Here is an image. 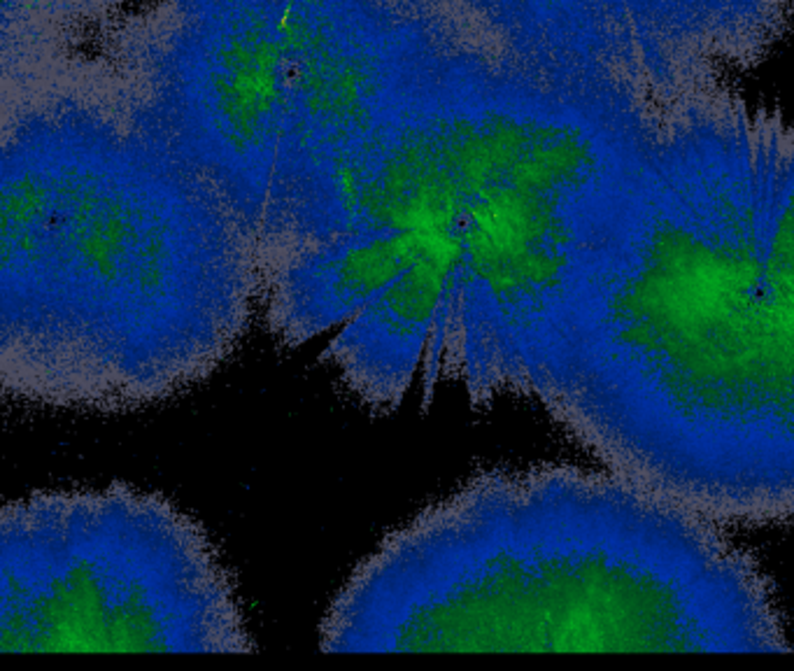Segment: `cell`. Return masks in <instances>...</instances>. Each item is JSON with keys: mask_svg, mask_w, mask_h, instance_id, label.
<instances>
[{"mask_svg": "<svg viewBox=\"0 0 794 671\" xmlns=\"http://www.w3.org/2000/svg\"><path fill=\"white\" fill-rule=\"evenodd\" d=\"M667 112L454 47L321 191L317 245H348L371 291L350 336L422 369V408L438 385L541 403Z\"/></svg>", "mask_w": 794, "mask_h": 671, "instance_id": "obj_1", "label": "cell"}, {"mask_svg": "<svg viewBox=\"0 0 794 671\" xmlns=\"http://www.w3.org/2000/svg\"><path fill=\"white\" fill-rule=\"evenodd\" d=\"M541 406L722 527L794 523V131L713 94L664 115Z\"/></svg>", "mask_w": 794, "mask_h": 671, "instance_id": "obj_2", "label": "cell"}, {"mask_svg": "<svg viewBox=\"0 0 794 671\" xmlns=\"http://www.w3.org/2000/svg\"><path fill=\"white\" fill-rule=\"evenodd\" d=\"M254 229L131 110L52 101L7 119L0 390L136 412L203 385L261 312Z\"/></svg>", "mask_w": 794, "mask_h": 671, "instance_id": "obj_3", "label": "cell"}, {"mask_svg": "<svg viewBox=\"0 0 794 671\" xmlns=\"http://www.w3.org/2000/svg\"><path fill=\"white\" fill-rule=\"evenodd\" d=\"M324 653H788L771 581L722 524L616 471L492 469L384 536Z\"/></svg>", "mask_w": 794, "mask_h": 671, "instance_id": "obj_4", "label": "cell"}, {"mask_svg": "<svg viewBox=\"0 0 794 671\" xmlns=\"http://www.w3.org/2000/svg\"><path fill=\"white\" fill-rule=\"evenodd\" d=\"M441 36L422 0H166L128 107L257 233L270 196L369 127Z\"/></svg>", "mask_w": 794, "mask_h": 671, "instance_id": "obj_5", "label": "cell"}, {"mask_svg": "<svg viewBox=\"0 0 794 671\" xmlns=\"http://www.w3.org/2000/svg\"><path fill=\"white\" fill-rule=\"evenodd\" d=\"M198 520L127 483L37 490L0 511V653H254Z\"/></svg>", "mask_w": 794, "mask_h": 671, "instance_id": "obj_6", "label": "cell"}, {"mask_svg": "<svg viewBox=\"0 0 794 671\" xmlns=\"http://www.w3.org/2000/svg\"><path fill=\"white\" fill-rule=\"evenodd\" d=\"M480 49L543 80L671 110L762 61L794 0H454Z\"/></svg>", "mask_w": 794, "mask_h": 671, "instance_id": "obj_7", "label": "cell"}]
</instances>
